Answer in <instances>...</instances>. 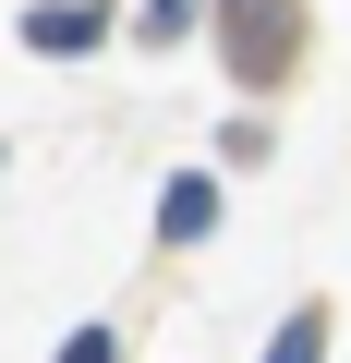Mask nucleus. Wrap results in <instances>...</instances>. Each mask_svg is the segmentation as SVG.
I'll list each match as a JSON object with an SVG mask.
<instances>
[{"label": "nucleus", "instance_id": "f257e3e1", "mask_svg": "<svg viewBox=\"0 0 351 363\" xmlns=\"http://www.w3.org/2000/svg\"><path fill=\"white\" fill-rule=\"evenodd\" d=\"M218 49H230V73L243 85H279L291 73V49H303V25H291V0H218Z\"/></svg>", "mask_w": 351, "mask_h": 363}, {"label": "nucleus", "instance_id": "f03ea898", "mask_svg": "<svg viewBox=\"0 0 351 363\" xmlns=\"http://www.w3.org/2000/svg\"><path fill=\"white\" fill-rule=\"evenodd\" d=\"M109 37V13H97V0H61V13H25V49H49V61H85Z\"/></svg>", "mask_w": 351, "mask_h": 363}, {"label": "nucleus", "instance_id": "7ed1b4c3", "mask_svg": "<svg viewBox=\"0 0 351 363\" xmlns=\"http://www.w3.org/2000/svg\"><path fill=\"white\" fill-rule=\"evenodd\" d=\"M157 230H169V242H206V230H218V182H206V169H182V182L157 194Z\"/></svg>", "mask_w": 351, "mask_h": 363}, {"label": "nucleus", "instance_id": "20e7f679", "mask_svg": "<svg viewBox=\"0 0 351 363\" xmlns=\"http://www.w3.org/2000/svg\"><path fill=\"white\" fill-rule=\"evenodd\" d=\"M267 363H327V315L303 303V315H279V339H267Z\"/></svg>", "mask_w": 351, "mask_h": 363}, {"label": "nucleus", "instance_id": "39448f33", "mask_svg": "<svg viewBox=\"0 0 351 363\" xmlns=\"http://www.w3.org/2000/svg\"><path fill=\"white\" fill-rule=\"evenodd\" d=\"M61 363H121V339H109V327H85V339H73Z\"/></svg>", "mask_w": 351, "mask_h": 363}]
</instances>
